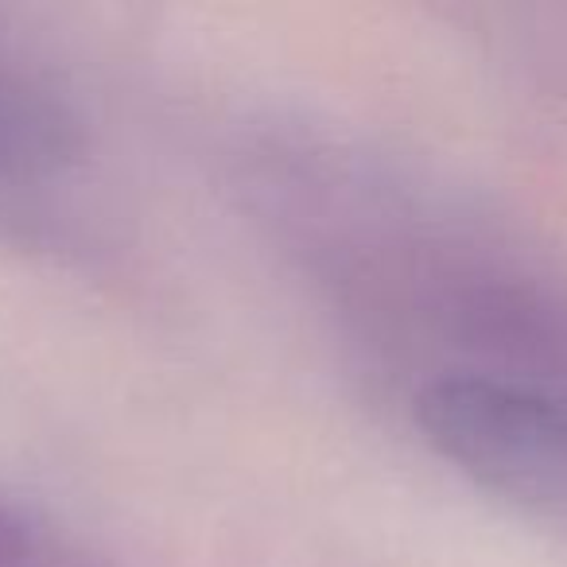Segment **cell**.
<instances>
[{"label": "cell", "instance_id": "cell-1", "mask_svg": "<svg viewBox=\"0 0 567 567\" xmlns=\"http://www.w3.org/2000/svg\"><path fill=\"white\" fill-rule=\"evenodd\" d=\"M74 117L32 82L0 71V187L40 183L79 159Z\"/></svg>", "mask_w": 567, "mask_h": 567}, {"label": "cell", "instance_id": "cell-2", "mask_svg": "<svg viewBox=\"0 0 567 567\" xmlns=\"http://www.w3.org/2000/svg\"><path fill=\"white\" fill-rule=\"evenodd\" d=\"M0 567H113L105 551L55 517L0 494Z\"/></svg>", "mask_w": 567, "mask_h": 567}]
</instances>
